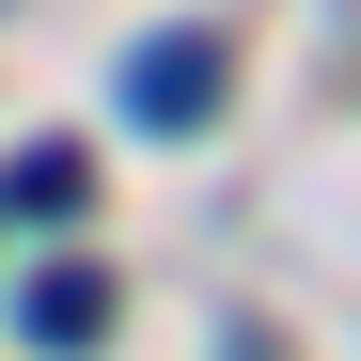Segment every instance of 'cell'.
<instances>
[{
    "label": "cell",
    "mask_w": 361,
    "mask_h": 361,
    "mask_svg": "<svg viewBox=\"0 0 361 361\" xmlns=\"http://www.w3.org/2000/svg\"><path fill=\"white\" fill-rule=\"evenodd\" d=\"M0 204H16V220H79V204H94V173H79V142H32L16 173H0Z\"/></svg>",
    "instance_id": "cell-3"
},
{
    "label": "cell",
    "mask_w": 361,
    "mask_h": 361,
    "mask_svg": "<svg viewBox=\"0 0 361 361\" xmlns=\"http://www.w3.org/2000/svg\"><path fill=\"white\" fill-rule=\"evenodd\" d=\"M220 94H235V63H220V32H142V47H126V126H157V142H189V126H220Z\"/></svg>",
    "instance_id": "cell-1"
},
{
    "label": "cell",
    "mask_w": 361,
    "mask_h": 361,
    "mask_svg": "<svg viewBox=\"0 0 361 361\" xmlns=\"http://www.w3.org/2000/svg\"><path fill=\"white\" fill-rule=\"evenodd\" d=\"M16 330H32L47 361H79V345H110V283H94V267H32V298H16Z\"/></svg>",
    "instance_id": "cell-2"
}]
</instances>
